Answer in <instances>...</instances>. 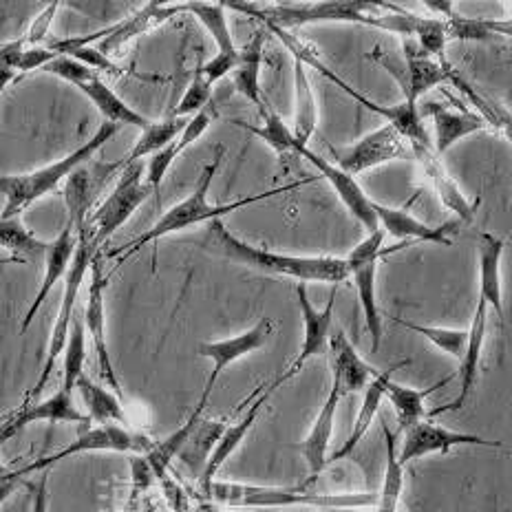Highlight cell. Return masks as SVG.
<instances>
[{
  "label": "cell",
  "instance_id": "obj_1",
  "mask_svg": "<svg viewBox=\"0 0 512 512\" xmlns=\"http://www.w3.org/2000/svg\"><path fill=\"white\" fill-rule=\"evenodd\" d=\"M204 248L223 256V259L245 265V268L287 276V279H296L298 283H332L338 287L349 279L345 259H338V256H294L256 248V245L232 234L221 219L210 221Z\"/></svg>",
  "mask_w": 512,
  "mask_h": 512
},
{
  "label": "cell",
  "instance_id": "obj_2",
  "mask_svg": "<svg viewBox=\"0 0 512 512\" xmlns=\"http://www.w3.org/2000/svg\"><path fill=\"white\" fill-rule=\"evenodd\" d=\"M221 159H223V148H217V155L212 157V162L208 166H204V170H201L195 190H192L186 199H181L179 204H175L173 208L166 210L162 219H159L151 230H146L142 237H137L135 241L122 245L120 250L111 252V256H115V259H117V265H122L126 259H131L135 252H140V250L146 248V245H151L159 239L168 237V234L188 230V228L199 226V223H206V221L210 223V221L230 215V212H234V210H241L245 206L259 204V201L272 199L276 195H285V192H292V190L301 188L305 184H312V181H314V179L294 181V184L272 188V190H265V192H256V195H248L243 199H237V201H232V204H210L208 192H210V186H212V179H215L217 170L221 166Z\"/></svg>",
  "mask_w": 512,
  "mask_h": 512
},
{
  "label": "cell",
  "instance_id": "obj_3",
  "mask_svg": "<svg viewBox=\"0 0 512 512\" xmlns=\"http://www.w3.org/2000/svg\"><path fill=\"white\" fill-rule=\"evenodd\" d=\"M206 499L221 508H294L307 506L320 510L329 508H369L376 506L378 493L360 490V493H312L307 486H256L239 482H212Z\"/></svg>",
  "mask_w": 512,
  "mask_h": 512
},
{
  "label": "cell",
  "instance_id": "obj_4",
  "mask_svg": "<svg viewBox=\"0 0 512 512\" xmlns=\"http://www.w3.org/2000/svg\"><path fill=\"white\" fill-rule=\"evenodd\" d=\"M117 131H120V124L104 122L89 142H84L67 157L58 159V162H53L45 168H38L34 173L0 177V195L5 197V206H3V212H0V219L20 217V212L25 208L36 204L38 199L56 190L62 181H67L71 177L73 170H78L82 164L91 162V157L98 153Z\"/></svg>",
  "mask_w": 512,
  "mask_h": 512
},
{
  "label": "cell",
  "instance_id": "obj_5",
  "mask_svg": "<svg viewBox=\"0 0 512 512\" xmlns=\"http://www.w3.org/2000/svg\"><path fill=\"white\" fill-rule=\"evenodd\" d=\"M263 20L265 27L283 31L316 23H356L378 27L382 3H285V5H230Z\"/></svg>",
  "mask_w": 512,
  "mask_h": 512
},
{
  "label": "cell",
  "instance_id": "obj_6",
  "mask_svg": "<svg viewBox=\"0 0 512 512\" xmlns=\"http://www.w3.org/2000/svg\"><path fill=\"white\" fill-rule=\"evenodd\" d=\"M98 250L100 248L93 243L87 228L78 230V250H76V256H73L71 270L67 274V283H64V294H62L58 316H56V325H53V332H51L47 360H45V365H42V371H40V376L34 384V389L27 391L25 404L36 402L40 398L42 389L47 387L49 376L58 365L60 354H64V347H67V343H69L71 323H73V318H76V316H73V309H76V301H78L80 290H82L84 276L91 272V263L95 259V254H98Z\"/></svg>",
  "mask_w": 512,
  "mask_h": 512
},
{
  "label": "cell",
  "instance_id": "obj_7",
  "mask_svg": "<svg viewBox=\"0 0 512 512\" xmlns=\"http://www.w3.org/2000/svg\"><path fill=\"white\" fill-rule=\"evenodd\" d=\"M144 177L146 166L142 162L124 166L120 173V181H117L115 188L106 195L102 204H98V208L89 215L84 228H87L98 248L109 241L113 234L133 217V212L151 197L153 188L146 184Z\"/></svg>",
  "mask_w": 512,
  "mask_h": 512
},
{
  "label": "cell",
  "instance_id": "obj_8",
  "mask_svg": "<svg viewBox=\"0 0 512 512\" xmlns=\"http://www.w3.org/2000/svg\"><path fill=\"white\" fill-rule=\"evenodd\" d=\"M384 237H387L384 230L367 234V237L362 239L345 259L349 279H354L362 316H365L367 332L371 336V351H378L382 343V316H380L378 296H376V279H378L380 259L391 252L382 248Z\"/></svg>",
  "mask_w": 512,
  "mask_h": 512
},
{
  "label": "cell",
  "instance_id": "obj_9",
  "mask_svg": "<svg viewBox=\"0 0 512 512\" xmlns=\"http://www.w3.org/2000/svg\"><path fill=\"white\" fill-rule=\"evenodd\" d=\"M155 442L148 440L146 435L135 433L131 429H126L122 424H102L98 429H91L84 435H80L76 442H71L69 446H64L62 451L40 457V460L31 462L23 468H18L20 475H31L38 471H45V468L58 464L67 457L80 455V453H131V455H146L151 451Z\"/></svg>",
  "mask_w": 512,
  "mask_h": 512
},
{
  "label": "cell",
  "instance_id": "obj_10",
  "mask_svg": "<svg viewBox=\"0 0 512 512\" xmlns=\"http://www.w3.org/2000/svg\"><path fill=\"white\" fill-rule=\"evenodd\" d=\"M329 151H332L336 159V166L354 177L365 173L369 168H378L389 162H398V159L413 157L409 142L404 140V135L389 122L376 128V131L367 133L356 144H351L347 148L329 146Z\"/></svg>",
  "mask_w": 512,
  "mask_h": 512
},
{
  "label": "cell",
  "instance_id": "obj_11",
  "mask_svg": "<svg viewBox=\"0 0 512 512\" xmlns=\"http://www.w3.org/2000/svg\"><path fill=\"white\" fill-rule=\"evenodd\" d=\"M336 290L338 287H334L332 294H329V301L323 309H316L312 305V301H309L307 285L305 283L296 285L298 307H301V316H303V345H301V351H298V356L292 360V365L287 367L285 373H281V376L270 384L268 387L270 393H274L287 380H292L296 373H301V369L307 365L309 360L320 356V354H325V351L329 349V336H332V325H334Z\"/></svg>",
  "mask_w": 512,
  "mask_h": 512
},
{
  "label": "cell",
  "instance_id": "obj_12",
  "mask_svg": "<svg viewBox=\"0 0 512 512\" xmlns=\"http://www.w3.org/2000/svg\"><path fill=\"white\" fill-rule=\"evenodd\" d=\"M122 170L124 159H117V162H95L91 159L78 170H73L71 177L64 181V206L69 212V223H73L76 230L84 228L91 212L98 208V199L106 184Z\"/></svg>",
  "mask_w": 512,
  "mask_h": 512
},
{
  "label": "cell",
  "instance_id": "obj_13",
  "mask_svg": "<svg viewBox=\"0 0 512 512\" xmlns=\"http://www.w3.org/2000/svg\"><path fill=\"white\" fill-rule=\"evenodd\" d=\"M272 334H274L272 318H261L259 323L239 336H232L226 340H215V343H201L197 347V354L201 358L212 360V371H210V378L204 387V393H201V398H199V407L206 409V404L212 396V389H215V384L219 382L221 373L226 371L230 365H234V362H239L241 358L263 349L270 343Z\"/></svg>",
  "mask_w": 512,
  "mask_h": 512
},
{
  "label": "cell",
  "instance_id": "obj_14",
  "mask_svg": "<svg viewBox=\"0 0 512 512\" xmlns=\"http://www.w3.org/2000/svg\"><path fill=\"white\" fill-rule=\"evenodd\" d=\"M457 446H484V448H499L501 442H490L484 437L473 433H462L446 429L442 424H435L431 420H422L413 424L411 429L404 431L402 446L398 448V460L407 466L409 462L422 460L435 453H451Z\"/></svg>",
  "mask_w": 512,
  "mask_h": 512
},
{
  "label": "cell",
  "instance_id": "obj_15",
  "mask_svg": "<svg viewBox=\"0 0 512 512\" xmlns=\"http://www.w3.org/2000/svg\"><path fill=\"white\" fill-rule=\"evenodd\" d=\"M404 51H407V69H400L396 62H389L387 56L376 49V58L380 64L389 69L402 84L404 91V102L418 106L420 98L431 89L444 87V82H448V64L446 62H437L431 56L418 47V42L411 38H404Z\"/></svg>",
  "mask_w": 512,
  "mask_h": 512
},
{
  "label": "cell",
  "instance_id": "obj_16",
  "mask_svg": "<svg viewBox=\"0 0 512 512\" xmlns=\"http://www.w3.org/2000/svg\"><path fill=\"white\" fill-rule=\"evenodd\" d=\"M298 155L305 157L307 162L318 170L320 177L329 181V186L334 188L338 199L343 201V206L349 210V215L354 217L362 228H365L369 234L380 230L378 215H376V201L362 190V186L358 184V179L354 175L345 173V170L338 168L334 162H329V159L309 151L307 146L298 148Z\"/></svg>",
  "mask_w": 512,
  "mask_h": 512
},
{
  "label": "cell",
  "instance_id": "obj_17",
  "mask_svg": "<svg viewBox=\"0 0 512 512\" xmlns=\"http://www.w3.org/2000/svg\"><path fill=\"white\" fill-rule=\"evenodd\" d=\"M179 12H181V5H155V3H151V5H144L142 9H137L133 16H128L126 20H122L120 25L102 29L100 34H93V36L71 38V42H73V45H89L91 40L100 38L98 49L104 53L106 58H111V56H117V53H120L128 45V42L135 40L137 36L146 34V31H151L162 23H166L168 18H173Z\"/></svg>",
  "mask_w": 512,
  "mask_h": 512
},
{
  "label": "cell",
  "instance_id": "obj_18",
  "mask_svg": "<svg viewBox=\"0 0 512 512\" xmlns=\"http://www.w3.org/2000/svg\"><path fill=\"white\" fill-rule=\"evenodd\" d=\"M106 276L102 272V261L95 256L91 263V279H89V303H87V312H84V320H87V332L93 340L95 354H98V365L104 382L109 387L120 393L122 398V389H120V380H117V373L111 360V351H109V340H106V307H104V292H106Z\"/></svg>",
  "mask_w": 512,
  "mask_h": 512
},
{
  "label": "cell",
  "instance_id": "obj_19",
  "mask_svg": "<svg viewBox=\"0 0 512 512\" xmlns=\"http://www.w3.org/2000/svg\"><path fill=\"white\" fill-rule=\"evenodd\" d=\"M34 422H78V424H89V415L82 413L69 391L58 389L51 398L40 400V402H29L23 404L14 415H9L7 420L0 422V446L12 440L25 426Z\"/></svg>",
  "mask_w": 512,
  "mask_h": 512
},
{
  "label": "cell",
  "instance_id": "obj_20",
  "mask_svg": "<svg viewBox=\"0 0 512 512\" xmlns=\"http://www.w3.org/2000/svg\"><path fill=\"white\" fill-rule=\"evenodd\" d=\"M411 153H413V159H418L424 175L429 177L435 195L442 201V206L451 210L462 223H471L477 215V208L482 204V199H475V201L466 199L462 188L457 186L453 175L446 170L440 155L435 153L433 144H413Z\"/></svg>",
  "mask_w": 512,
  "mask_h": 512
},
{
  "label": "cell",
  "instance_id": "obj_21",
  "mask_svg": "<svg viewBox=\"0 0 512 512\" xmlns=\"http://www.w3.org/2000/svg\"><path fill=\"white\" fill-rule=\"evenodd\" d=\"M486 332H488V305L484 301H477L473 323L468 327L466 351L460 360V371H457V378H460V393H457L451 402L444 404V407L431 409L429 418H435V415H442V413L460 411L464 404L471 400L479 380V362H482Z\"/></svg>",
  "mask_w": 512,
  "mask_h": 512
},
{
  "label": "cell",
  "instance_id": "obj_22",
  "mask_svg": "<svg viewBox=\"0 0 512 512\" xmlns=\"http://www.w3.org/2000/svg\"><path fill=\"white\" fill-rule=\"evenodd\" d=\"M422 117L429 115L433 122V148L437 155H444L446 151L462 142L464 137L482 133L488 128L484 117L479 113H473L468 109H453V104H440V102H429L420 109Z\"/></svg>",
  "mask_w": 512,
  "mask_h": 512
},
{
  "label": "cell",
  "instance_id": "obj_23",
  "mask_svg": "<svg viewBox=\"0 0 512 512\" xmlns=\"http://www.w3.org/2000/svg\"><path fill=\"white\" fill-rule=\"evenodd\" d=\"M340 400H343V393H340L338 384L332 382V389H329V396H327L323 407H320L312 429H309L303 444L298 446V451L303 453L307 471H309V482L303 486L312 484L314 479L325 471V466L329 464V446H332L334 424H336V413H338Z\"/></svg>",
  "mask_w": 512,
  "mask_h": 512
},
{
  "label": "cell",
  "instance_id": "obj_24",
  "mask_svg": "<svg viewBox=\"0 0 512 512\" xmlns=\"http://www.w3.org/2000/svg\"><path fill=\"white\" fill-rule=\"evenodd\" d=\"M76 250H78V230L73 223L67 221V228H64L56 239H53L49 243V250H47V256H45V276H42V283H40V290L34 298V303L29 305L27 314L23 318V325H20V332H27L31 320L36 318V314L42 309V305H45L49 292L56 287V283L60 279H64V276L69 274L71 270V263H73V256H76Z\"/></svg>",
  "mask_w": 512,
  "mask_h": 512
},
{
  "label": "cell",
  "instance_id": "obj_25",
  "mask_svg": "<svg viewBox=\"0 0 512 512\" xmlns=\"http://www.w3.org/2000/svg\"><path fill=\"white\" fill-rule=\"evenodd\" d=\"M376 215L380 230L384 234H391L396 239H415V241H424V243H435V245H444V248H451L453 245V234L457 228H462V221H446L442 226H429L420 219H415L411 212L404 208H389L382 206L376 201Z\"/></svg>",
  "mask_w": 512,
  "mask_h": 512
},
{
  "label": "cell",
  "instance_id": "obj_26",
  "mask_svg": "<svg viewBox=\"0 0 512 512\" xmlns=\"http://www.w3.org/2000/svg\"><path fill=\"white\" fill-rule=\"evenodd\" d=\"M506 241L497 234L482 232L477 241V263H479V298L488 309H493L504 323V283H501V259H504Z\"/></svg>",
  "mask_w": 512,
  "mask_h": 512
},
{
  "label": "cell",
  "instance_id": "obj_27",
  "mask_svg": "<svg viewBox=\"0 0 512 512\" xmlns=\"http://www.w3.org/2000/svg\"><path fill=\"white\" fill-rule=\"evenodd\" d=\"M329 351H332V371L334 378L332 382L338 384L343 398L349 393L365 391L367 384L376 378L378 369L371 367L369 362L358 354L354 343L347 338L343 329H336L329 336Z\"/></svg>",
  "mask_w": 512,
  "mask_h": 512
},
{
  "label": "cell",
  "instance_id": "obj_28",
  "mask_svg": "<svg viewBox=\"0 0 512 512\" xmlns=\"http://www.w3.org/2000/svg\"><path fill=\"white\" fill-rule=\"evenodd\" d=\"M404 365H409V360H400L396 365H391L389 369L378 371L376 378H373L367 389L362 391V402H360V411L356 415V422H354V429H351L347 442L338 448V451L329 457V462H338V460H345L347 455H351L356 451V446L362 442V437H365L371 429L373 420H376V415L380 411V404L387 398V389L393 380V371L402 369Z\"/></svg>",
  "mask_w": 512,
  "mask_h": 512
},
{
  "label": "cell",
  "instance_id": "obj_29",
  "mask_svg": "<svg viewBox=\"0 0 512 512\" xmlns=\"http://www.w3.org/2000/svg\"><path fill=\"white\" fill-rule=\"evenodd\" d=\"M270 396H272V393L268 391V387H265V391L261 393V396L250 404L248 411L243 413V418L237 424H228L226 431L221 433L219 442L215 446V451H212L210 460H208V464L204 468V473H201V477H199L201 493H204V495L208 493V488L212 486V482H215V477L223 468V464L230 460L232 453L237 451V448L241 446V442L245 440V437H248V433L252 431V426L256 424V420H259V413L265 407V402L270 400Z\"/></svg>",
  "mask_w": 512,
  "mask_h": 512
},
{
  "label": "cell",
  "instance_id": "obj_30",
  "mask_svg": "<svg viewBox=\"0 0 512 512\" xmlns=\"http://www.w3.org/2000/svg\"><path fill=\"white\" fill-rule=\"evenodd\" d=\"M265 40H268V29H259L252 36V40L239 49V62L232 71V82L245 100L252 102L259 113L268 109V102L263 98L261 91V64H263V49Z\"/></svg>",
  "mask_w": 512,
  "mask_h": 512
},
{
  "label": "cell",
  "instance_id": "obj_31",
  "mask_svg": "<svg viewBox=\"0 0 512 512\" xmlns=\"http://www.w3.org/2000/svg\"><path fill=\"white\" fill-rule=\"evenodd\" d=\"M318 126V104L312 80L307 76L305 64L294 58V140L298 148L307 146ZM298 155V153H296Z\"/></svg>",
  "mask_w": 512,
  "mask_h": 512
},
{
  "label": "cell",
  "instance_id": "obj_32",
  "mask_svg": "<svg viewBox=\"0 0 512 512\" xmlns=\"http://www.w3.org/2000/svg\"><path fill=\"white\" fill-rule=\"evenodd\" d=\"M87 98L98 106V111L104 115L106 122H113V124H131L137 126L140 131H146L148 126H151V120H146L142 113H137L135 109H131L120 95H117L109 84L102 82L100 76H93L91 80L82 82L78 87Z\"/></svg>",
  "mask_w": 512,
  "mask_h": 512
},
{
  "label": "cell",
  "instance_id": "obj_33",
  "mask_svg": "<svg viewBox=\"0 0 512 512\" xmlns=\"http://www.w3.org/2000/svg\"><path fill=\"white\" fill-rule=\"evenodd\" d=\"M451 380H453V376H448L440 382L431 384V387H426V389H413V387H407V384L391 380L389 389H387V398L384 400H389L393 411H396L400 431H407L413 424H418V422L429 418V411H426V407H424L426 398L433 396L437 389L446 387Z\"/></svg>",
  "mask_w": 512,
  "mask_h": 512
},
{
  "label": "cell",
  "instance_id": "obj_34",
  "mask_svg": "<svg viewBox=\"0 0 512 512\" xmlns=\"http://www.w3.org/2000/svg\"><path fill=\"white\" fill-rule=\"evenodd\" d=\"M76 389H80V398L87 407V415L91 422H102V424H128L126 411L122 398H117V393L113 389L100 387L98 382H93L89 376H82L76 384Z\"/></svg>",
  "mask_w": 512,
  "mask_h": 512
},
{
  "label": "cell",
  "instance_id": "obj_35",
  "mask_svg": "<svg viewBox=\"0 0 512 512\" xmlns=\"http://www.w3.org/2000/svg\"><path fill=\"white\" fill-rule=\"evenodd\" d=\"M226 426H228L226 420H204L201 418L195 429H192L188 442L179 451V455H177L179 460L184 462L192 473L195 475L199 473V477H201L212 451H215L221 433L226 431Z\"/></svg>",
  "mask_w": 512,
  "mask_h": 512
},
{
  "label": "cell",
  "instance_id": "obj_36",
  "mask_svg": "<svg viewBox=\"0 0 512 512\" xmlns=\"http://www.w3.org/2000/svg\"><path fill=\"white\" fill-rule=\"evenodd\" d=\"M384 446H387V460H384V475L378 490L376 512H398L400 499L404 493V464L398 460L396 433L389 431V426H382Z\"/></svg>",
  "mask_w": 512,
  "mask_h": 512
},
{
  "label": "cell",
  "instance_id": "obj_37",
  "mask_svg": "<svg viewBox=\"0 0 512 512\" xmlns=\"http://www.w3.org/2000/svg\"><path fill=\"white\" fill-rule=\"evenodd\" d=\"M190 117H175L170 115L162 122H151V126L142 131L140 140L135 142L133 151L124 157V166L142 162L144 157H153L155 153L164 151L166 146H170L173 142L179 140V135L184 133V128L188 124Z\"/></svg>",
  "mask_w": 512,
  "mask_h": 512
},
{
  "label": "cell",
  "instance_id": "obj_38",
  "mask_svg": "<svg viewBox=\"0 0 512 512\" xmlns=\"http://www.w3.org/2000/svg\"><path fill=\"white\" fill-rule=\"evenodd\" d=\"M448 82H453L460 93H464L468 100L475 104L477 113L484 117V122L488 126H493L497 133H501L506 140L512 144V113L506 109L504 104H499L497 100L490 98V95H484L479 89H475L471 82H466L460 73H457L453 67H448Z\"/></svg>",
  "mask_w": 512,
  "mask_h": 512
},
{
  "label": "cell",
  "instance_id": "obj_39",
  "mask_svg": "<svg viewBox=\"0 0 512 512\" xmlns=\"http://www.w3.org/2000/svg\"><path fill=\"white\" fill-rule=\"evenodd\" d=\"M201 415H204V407H199V404H197L195 411L190 413V418L184 424H181L173 435H168L166 440H162V442H155L151 451L144 455L146 462L151 464V468H153L157 484L162 482L164 477H168L170 466H173V460L179 455L181 448H184V444L188 442V437H190L192 429L197 426V422L201 420Z\"/></svg>",
  "mask_w": 512,
  "mask_h": 512
},
{
  "label": "cell",
  "instance_id": "obj_40",
  "mask_svg": "<svg viewBox=\"0 0 512 512\" xmlns=\"http://www.w3.org/2000/svg\"><path fill=\"white\" fill-rule=\"evenodd\" d=\"M0 248L12 254L14 261H38L40 256H47L49 243L40 241L34 232L25 228L20 217L0 219Z\"/></svg>",
  "mask_w": 512,
  "mask_h": 512
},
{
  "label": "cell",
  "instance_id": "obj_41",
  "mask_svg": "<svg viewBox=\"0 0 512 512\" xmlns=\"http://www.w3.org/2000/svg\"><path fill=\"white\" fill-rule=\"evenodd\" d=\"M157 484L151 464L144 455L131 457V490L120 512H159L157 499L153 497V488Z\"/></svg>",
  "mask_w": 512,
  "mask_h": 512
},
{
  "label": "cell",
  "instance_id": "obj_42",
  "mask_svg": "<svg viewBox=\"0 0 512 512\" xmlns=\"http://www.w3.org/2000/svg\"><path fill=\"white\" fill-rule=\"evenodd\" d=\"M228 5H215V3H186L181 5V12H188L195 16L208 34L215 40L219 53H237L239 47L234 45L232 31L226 18Z\"/></svg>",
  "mask_w": 512,
  "mask_h": 512
},
{
  "label": "cell",
  "instance_id": "obj_43",
  "mask_svg": "<svg viewBox=\"0 0 512 512\" xmlns=\"http://www.w3.org/2000/svg\"><path fill=\"white\" fill-rule=\"evenodd\" d=\"M261 115H263V126H252V124L241 122V120H234V124L241 126L243 131H248V133L259 137V140L268 144L274 153H279V155L298 153V144L294 140L292 128L283 122V117L279 113H274L270 106Z\"/></svg>",
  "mask_w": 512,
  "mask_h": 512
},
{
  "label": "cell",
  "instance_id": "obj_44",
  "mask_svg": "<svg viewBox=\"0 0 512 512\" xmlns=\"http://www.w3.org/2000/svg\"><path fill=\"white\" fill-rule=\"evenodd\" d=\"M396 323L409 332L420 334L422 338L429 340L431 345H435L440 351H444L446 356H451L455 360H462L466 343H468V329H451V327H433V325H420V323H409L404 318H393Z\"/></svg>",
  "mask_w": 512,
  "mask_h": 512
},
{
  "label": "cell",
  "instance_id": "obj_45",
  "mask_svg": "<svg viewBox=\"0 0 512 512\" xmlns=\"http://www.w3.org/2000/svg\"><path fill=\"white\" fill-rule=\"evenodd\" d=\"M84 362H87V345H84V323L80 318H73L69 343L64 347V365H62V384L60 389L73 393L78 380L84 376Z\"/></svg>",
  "mask_w": 512,
  "mask_h": 512
},
{
  "label": "cell",
  "instance_id": "obj_46",
  "mask_svg": "<svg viewBox=\"0 0 512 512\" xmlns=\"http://www.w3.org/2000/svg\"><path fill=\"white\" fill-rule=\"evenodd\" d=\"M212 102V84L204 78V73L197 67L195 78L190 80L188 89L181 95V100L177 104V109L173 111L175 117H192L197 115L201 109Z\"/></svg>",
  "mask_w": 512,
  "mask_h": 512
},
{
  "label": "cell",
  "instance_id": "obj_47",
  "mask_svg": "<svg viewBox=\"0 0 512 512\" xmlns=\"http://www.w3.org/2000/svg\"><path fill=\"white\" fill-rule=\"evenodd\" d=\"M42 71H47V73H51V76H56L64 82H71L73 87H80L82 82H87L93 76H98V71H93L91 67H87V64H82L76 58L62 56V53L58 58H53Z\"/></svg>",
  "mask_w": 512,
  "mask_h": 512
},
{
  "label": "cell",
  "instance_id": "obj_48",
  "mask_svg": "<svg viewBox=\"0 0 512 512\" xmlns=\"http://www.w3.org/2000/svg\"><path fill=\"white\" fill-rule=\"evenodd\" d=\"M215 120H217V106L212 102L206 106V109H201L197 115H192L188 124H186V128H184V133H181L179 140L175 142L177 153L181 155L190 144H195L199 137L208 131L210 124Z\"/></svg>",
  "mask_w": 512,
  "mask_h": 512
},
{
  "label": "cell",
  "instance_id": "obj_49",
  "mask_svg": "<svg viewBox=\"0 0 512 512\" xmlns=\"http://www.w3.org/2000/svg\"><path fill=\"white\" fill-rule=\"evenodd\" d=\"M58 9H60V3H51L42 9V12L34 18V23L29 25L27 34L20 38V42H23L25 47H42V42L49 38V29Z\"/></svg>",
  "mask_w": 512,
  "mask_h": 512
},
{
  "label": "cell",
  "instance_id": "obj_50",
  "mask_svg": "<svg viewBox=\"0 0 512 512\" xmlns=\"http://www.w3.org/2000/svg\"><path fill=\"white\" fill-rule=\"evenodd\" d=\"M237 62H239V51L237 53H219L217 51V56L208 60L206 64H201L199 69L210 84H215L221 78H226L228 73H232L234 67H237Z\"/></svg>",
  "mask_w": 512,
  "mask_h": 512
},
{
  "label": "cell",
  "instance_id": "obj_51",
  "mask_svg": "<svg viewBox=\"0 0 512 512\" xmlns=\"http://www.w3.org/2000/svg\"><path fill=\"white\" fill-rule=\"evenodd\" d=\"M60 53L53 51L49 47H25L23 56L18 60V73H29V71H38V69H45L47 64L58 58Z\"/></svg>",
  "mask_w": 512,
  "mask_h": 512
},
{
  "label": "cell",
  "instance_id": "obj_52",
  "mask_svg": "<svg viewBox=\"0 0 512 512\" xmlns=\"http://www.w3.org/2000/svg\"><path fill=\"white\" fill-rule=\"evenodd\" d=\"M484 23L493 36L512 38V16L510 18H484Z\"/></svg>",
  "mask_w": 512,
  "mask_h": 512
},
{
  "label": "cell",
  "instance_id": "obj_53",
  "mask_svg": "<svg viewBox=\"0 0 512 512\" xmlns=\"http://www.w3.org/2000/svg\"><path fill=\"white\" fill-rule=\"evenodd\" d=\"M31 512H49V482H47V477L40 479Z\"/></svg>",
  "mask_w": 512,
  "mask_h": 512
},
{
  "label": "cell",
  "instance_id": "obj_54",
  "mask_svg": "<svg viewBox=\"0 0 512 512\" xmlns=\"http://www.w3.org/2000/svg\"><path fill=\"white\" fill-rule=\"evenodd\" d=\"M20 479H23V475H20L18 471H12V475L5 477V479H0V506H3L5 501L14 495V490L18 488Z\"/></svg>",
  "mask_w": 512,
  "mask_h": 512
},
{
  "label": "cell",
  "instance_id": "obj_55",
  "mask_svg": "<svg viewBox=\"0 0 512 512\" xmlns=\"http://www.w3.org/2000/svg\"><path fill=\"white\" fill-rule=\"evenodd\" d=\"M16 80V71L5 67V64H0V98H3L5 91L9 84H12Z\"/></svg>",
  "mask_w": 512,
  "mask_h": 512
},
{
  "label": "cell",
  "instance_id": "obj_56",
  "mask_svg": "<svg viewBox=\"0 0 512 512\" xmlns=\"http://www.w3.org/2000/svg\"><path fill=\"white\" fill-rule=\"evenodd\" d=\"M190 512H226V508H221V506H217L215 501H210V499H204V501H197L195 506H192V510Z\"/></svg>",
  "mask_w": 512,
  "mask_h": 512
},
{
  "label": "cell",
  "instance_id": "obj_57",
  "mask_svg": "<svg viewBox=\"0 0 512 512\" xmlns=\"http://www.w3.org/2000/svg\"><path fill=\"white\" fill-rule=\"evenodd\" d=\"M320 512H365V508H329Z\"/></svg>",
  "mask_w": 512,
  "mask_h": 512
},
{
  "label": "cell",
  "instance_id": "obj_58",
  "mask_svg": "<svg viewBox=\"0 0 512 512\" xmlns=\"http://www.w3.org/2000/svg\"><path fill=\"white\" fill-rule=\"evenodd\" d=\"M9 475H12V471H9L7 466L0 464V479H5V477H9Z\"/></svg>",
  "mask_w": 512,
  "mask_h": 512
}]
</instances>
